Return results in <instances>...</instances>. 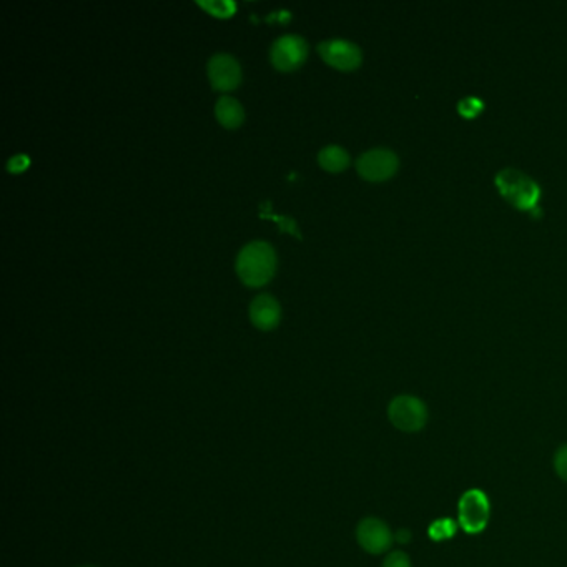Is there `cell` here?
Segmentation results:
<instances>
[{"label": "cell", "instance_id": "12", "mask_svg": "<svg viewBox=\"0 0 567 567\" xmlns=\"http://www.w3.org/2000/svg\"><path fill=\"white\" fill-rule=\"evenodd\" d=\"M318 164L321 165V168H325L327 172L338 174V172L345 170L349 165V155L339 145H328L319 150Z\"/></svg>", "mask_w": 567, "mask_h": 567}, {"label": "cell", "instance_id": "19", "mask_svg": "<svg viewBox=\"0 0 567 567\" xmlns=\"http://www.w3.org/2000/svg\"><path fill=\"white\" fill-rule=\"evenodd\" d=\"M261 217H263V218L267 217V218H271V220L278 221L279 225H281V230L289 231V233H293V235H297L299 238H301L299 231H297V225H295V221L289 220V218H285V217H278V215H271V213L261 215Z\"/></svg>", "mask_w": 567, "mask_h": 567}, {"label": "cell", "instance_id": "5", "mask_svg": "<svg viewBox=\"0 0 567 567\" xmlns=\"http://www.w3.org/2000/svg\"><path fill=\"white\" fill-rule=\"evenodd\" d=\"M307 40L295 34L281 35L273 42V46L269 48L271 64L275 66V68L283 70V72L299 68L307 60Z\"/></svg>", "mask_w": 567, "mask_h": 567}, {"label": "cell", "instance_id": "2", "mask_svg": "<svg viewBox=\"0 0 567 567\" xmlns=\"http://www.w3.org/2000/svg\"><path fill=\"white\" fill-rule=\"evenodd\" d=\"M496 187L500 188L501 195L514 207L532 212L536 217L541 215V208L538 207L541 188L528 175L516 168H504L496 175Z\"/></svg>", "mask_w": 567, "mask_h": 567}, {"label": "cell", "instance_id": "8", "mask_svg": "<svg viewBox=\"0 0 567 567\" xmlns=\"http://www.w3.org/2000/svg\"><path fill=\"white\" fill-rule=\"evenodd\" d=\"M321 58L331 67L339 70H355L361 66V48L345 39H329L318 46Z\"/></svg>", "mask_w": 567, "mask_h": 567}, {"label": "cell", "instance_id": "13", "mask_svg": "<svg viewBox=\"0 0 567 567\" xmlns=\"http://www.w3.org/2000/svg\"><path fill=\"white\" fill-rule=\"evenodd\" d=\"M458 528H460V524H458L456 521L450 520V518H441V520L433 521V522L430 524L428 536H430L434 542H441V541H448V539L454 538Z\"/></svg>", "mask_w": 567, "mask_h": 567}, {"label": "cell", "instance_id": "6", "mask_svg": "<svg viewBox=\"0 0 567 567\" xmlns=\"http://www.w3.org/2000/svg\"><path fill=\"white\" fill-rule=\"evenodd\" d=\"M398 157L388 148L368 150L356 160V170L370 182H383L398 170Z\"/></svg>", "mask_w": 567, "mask_h": 567}, {"label": "cell", "instance_id": "9", "mask_svg": "<svg viewBox=\"0 0 567 567\" xmlns=\"http://www.w3.org/2000/svg\"><path fill=\"white\" fill-rule=\"evenodd\" d=\"M208 78L215 90L230 92L238 87L241 82V67L237 58L230 54H217L208 60Z\"/></svg>", "mask_w": 567, "mask_h": 567}, {"label": "cell", "instance_id": "4", "mask_svg": "<svg viewBox=\"0 0 567 567\" xmlns=\"http://www.w3.org/2000/svg\"><path fill=\"white\" fill-rule=\"evenodd\" d=\"M491 518V502L482 490L472 488L464 491L458 502V524L466 534H481L488 528Z\"/></svg>", "mask_w": 567, "mask_h": 567}, {"label": "cell", "instance_id": "7", "mask_svg": "<svg viewBox=\"0 0 567 567\" xmlns=\"http://www.w3.org/2000/svg\"><path fill=\"white\" fill-rule=\"evenodd\" d=\"M356 541L368 554H383L393 546L394 534L385 521L365 518L356 526Z\"/></svg>", "mask_w": 567, "mask_h": 567}, {"label": "cell", "instance_id": "20", "mask_svg": "<svg viewBox=\"0 0 567 567\" xmlns=\"http://www.w3.org/2000/svg\"><path fill=\"white\" fill-rule=\"evenodd\" d=\"M410 539H411V531H408V529H400L396 534H394V541H398V542H410Z\"/></svg>", "mask_w": 567, "mask_h": 567}, {"label": "cell", "instance_id": "17", "mask_svg": "<svg viewBox=\"0 0 567 567\" xmlns=\"http://www.w3.org/2000/svg\"><path fill=\"white\" fill-rule=\"evenodd\" d=\"M482 106H484V104L481 102L480 98L468 96V98H464V100H461V102L458 104V110H460L464 116H474L480 112Z\"/></svg>", "mask_w": 567, "mask_h": 567}, {"label": "cell", "instance_id": "16", "mask_svg": "<svg viewBox=\"0 0 567 567\" xmlns=\"http://www.w3.org/2000/svg\"><path fill=\"white\" fill-rule=\"evenodd\" d=\"M383 567H413L410 556L403 551H393L386 556L383 561Z\"/></svg>", "mask_w": 567, "mask_h": 567}, {"label": "cell", "instance_id": "11", "mask_svg": "<svg viewBox=\"0 0 567 567\" xmlns=\"http://www.w3.org/2000/svg\"><path fill=\"white\" fill-rule=\"evenodd\" d=\"M215 116L225 128H237L245 120V110L237 98L223 96L215 106Z\"/></svg>", "mask_w": 567, "mask_h": 567}, {"label": "cell", "instance_id": "1", "mask_svg": "<svg viewBox=\"0 0 567 567\" xmlns=\"http://www.w3.org/2000/svg\"><path fill=\"white\" fill-rule=\"evenodd\" d=\"M277 269V255L267 241H251L237 257V273L248 287H263L273 278Z\"/></svg>", "mask_w": 567, "mask_h": 567}, {"label": "cell", "instance_id": "18", "mask_svg": "<svg viewBox=\"0 0 567 567\" xmlns=\"http://www.w3.org/2000/svg\"><path fill=\"white\" fill-rule=\"evenodd\" d=\"M30 165V158L27 155H14L7 162V170L10 174H22Z\"/></svg>", "mask_w": 567, "mask_h": 567}, {"label": "cell", "instance_id": "10", "mask_svg": "<svg viewBox=\"0 0 567 567\" xmlns=\"http://www.w3.org/2000/svg\"><path fill=\"white\" fill-rule=\"evenodd\" d=\"M250 319L251 323L261 331H269L277 328L281 319L278 299H273L271 295H258L251 301Z\"/></svg>", "mask_w": 567, "mask_h": 567}, {"label": "cell", "instance_id": "3", "mask_svg": "<svg viewBox=\"0 0 567 567\" xmlns=\"http://www.w3.org/2000/svg\"><path fill=\"white\" fill-rule=\"evenodd\" d=\"M388 420L403 433H420L426 428L430 411L423 400L411 394H400L388 406Z\"/></svg>", "mask_w": 567, "mask_h": 567}, {"label": "cell", "instance_id": "15", "mask_svg": "<svg viewBox=\"0 0 567 567\" xmlns=\"http://www.w3.org/2000/svg\"><path fill=\"white\" fill-rule=\"evenodd\" d=\"M552 464H554V471L559 478L567 482V444L559 446L558 451L554 452Z\"/></svg>", "mask_w": 567, "mask_h": 567}, {"label": "cell", "instance_id": "14", "mask_svg": "<svg viewBox=\"0 0 567 567\" xmlns=\"http://www.w3.org/2000/svg\"><path fill=\"white\" fill-rule=\"evenodd\" d=\"M198 5L207 10L208 14L217 15V17H230L235 14V4L233 2H225V0H213V2H198Z\"/></svg>", "mask_w": 567, "mask_h": 567}]
</instances>
